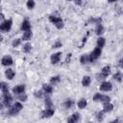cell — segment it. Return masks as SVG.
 <instances>
[{
  "instance_id": "44dd1931",
  "label": "cell",
  "mask_w": 123,
  "mask_h": 123,
  "mask_svg": "<svg viewBox=\"0 0 123 123\" xmlns=\"http://www.w3.org/2000/svg\"><path fill=\"white\" fill-rule=\"evenodd\" d=\"M86 105H87V101H86V98H81L79 100V102H78V108L81 109V110L85 109L86 107Z\"/></svg>"
},
{
  "instance_id": "f35d334b",
  "label": "cell",
  "mask_w": 123,
  "mask_h": 123,
  "mask_svg": "<svg viewBox=\"0 0 123 123\" xmlns=\"http://www.w3.org/2000/svg\"><path fill=\"white\" fill-rule=\"evenodd\" d=\"M74 2H75V4L78 5V6H81V5H82V0H74Z\"/></svg>"
},
{
  "instance_id": "7a4b0ae2",
  "label": "cell",
  "mask_w": 123,
  "mask_h": 123,
  "mask_svg": "<svg viewBox=\"0 0 123 123\" xmlns=\"http://www.w3.org/2000/svg\"><path fill=\"white\" fill-rule=\"evenodd\" d=\"M9 111L8 113L10 115H16L19 111H21V110L23 109V105L20 103V102H15L12 106H10L9 107Z\"/></svg>"
},
{
  "instance_id": "9a60e30c",
  "label": "cell",
  "mask_w": 123,
  "mask_h": 123,
  "mask_svg": "<svg viewBox=\"0 0 123 123\" xmlns=\"http://www.w3.org/2000/svg\"><path fill=\"white\" fill-rule=\"evenodd\" d=\"M42 90L45 92V94H51L53 92V86L52 85H49V84H43Z\"/></svg>"
},
{
  "instance_id": "b9f144b4",
  "label": "cell",
  "mask_w": 123,
  "mask_h": 123,
  "mask_svg": "<svg viewBox=\"0 0 123 123\" xmlns=\"http://www.w3.org/2000/svg\"><path fill=\"white\" fill-rule=\"evenodd\" d=\"M0 18H1V19L4 18V14H3V13H0Z\"/></svg>"
},
{
  "instance_id": "4fadbf2b",
  "label": "cell",
  "mask_w": 123,
  "mask_h": 123,
  "mask_svg": "<svg viewBox=\"0 0 123 123\" xmlns=\"http://www.w3.org/2000/svg\"><path fill=\"white\" fill-rule=\"evenodd\" d=\"M20 29L21 31H28V30H31V23L28 19H24L21 23V26H20Z\"/></svg>"
},
{
  "instance_id": "603a6c76",
  "label": "cell",
  "mask_w": 123,
  "mask_h": 123,
  "mask_svg": "<svg viewBox=\"0 0 123 123\" xmlns=\"http://www.w3.org/2000/svg\"><path fill=\"white\" fill-rule=\"evenodd\" d=\"M73 104H74V101H73L72 99H66V100L63 102L62 106H63L65 109H70V108H72Z\"/></svg>"
},
{
  "instance_id": "4316f807",
  "label": "cell",
  "mask_w": 123,
  "mask_h": 123,
  "mask_svg": "<svg viewBox=\"0 0 123 123\" xmlns=\"http://www.w3.org/2000/svg\"><path fill=\"white\" fill-rule=\"evenodd\" d=\"M102 22V18L101 17H90L87 20V23H94V24H98Z\"/></svg>"
},
{
  "instance_id": "d6986e66",
  "label": "cell",
  "mask_w": 123,
  "mask_h": 123,
  "mask_svg": "<svg viewBox=\"0 0 123 123\" xmlns=\"http://www.w3.org/2000/svg\"><path fill=\"white\" fill-rule=\"evenodd\" d=\"M33 37V33L31 30H28V31H25L23 33V36H22V39L23 40H30Z\"/></svg>"
},
{
  "instance_id": "ac0fdd59",
  "label": "cell",
  "mask_w": 123,
  "mask_h": 123,
  "mask_svg": "<svg viewBox=\"0 0 123 123\" xmlns=\"http://www.w3.org/2000/svg\"><path fill=\"white\" fill-rule=\"evenodd\" d=\"M95 34L97 35V36H101L103 33H104V27H103V25H102V23H98V24H96V27H95Z\"/></svg>"
},
{
  "instance_id": "7bdbcfd3",
  "label": "cell",
  "mask_w": 123,
  "mask_h": 123,
  "mask_svg": "<svg viewBox=\"0 0 123 123\" xmlns=\"http://www.w3.org/2000/svg\"><path fill=\"white\" fill-rule=\"evenodd\" d=\"M110 3H112V2H115V1H117V0H108Z\"/></svg>"
},
{
  "instance_id": "d4e9b609",
  "label": "cell",
  "mask_w": 123,
  "mask_h": 123,
  "mask_svg": "<svg viewBox=\"0 0 123 123\" xmlns=\"http://www.w3.org/2000/svg\"><path fill=\"white\" fill-rule=\"evenodd\" d=\"M80 62L82 63V64H86V63H88L89 62V57H88V55H82L81 56V58H80Z\"/></svg>"
},
{
  "instance_id": "d590c367",
  "label": "cell",
  "mask_w": 123,
  "mask_h": 123,
  "mask_svg": "<svg viewBox=\"0 0 123 123\" xmlns=\"http://www.w3.org/2000/svg\"><path fill=\"white\" fill-rule=\"evenodd\" d=\"M62 45V43L60 41V40H58V41H56L54 44H53V48H59V47H61Z\"/></svg>"
},
{
  "instance_id": "f6af8a7d",
  "label": "cell",
  "mask_w": 123,
  "mask_h": 123,
  "mask_svg": "<svg viewBox=\"0 0 123 123\" xmlns=\"http://www.w3.org/2000/svg\"><path fill=\"white\" fill-rule=\"evenodd\" d=\"M67 1H71V0H67Z\"/></svg>"
},
{
  "instance_id": "f1b7e54d",
  "label": "cell",
  "mask_w": 123,
  "mask_h": 123,
  "mask_svg": "<svg viewBox=\"0 0 123 123\" xmlns=\"http://www.w3.org/2000/svg\"><path fill=\"white\" fill-rule=\"evenodd\" d=\"M44 104H45L46 108H53V103H52V100H51V98L49 96H45Z\"/></svg>"
},
{
  "instance_id": "e575fe53",
  "label": "cell",
  "mask_w": 123,
  "mask_h": 123,
  "mask_svg": "<svg viewBox=\"0 0 123 123\" xmlns=\"http://www.w3.org/2000/svg\"><path fill=\"white\" fill-rule=\"evenodd\" d=\"M43 95V90H36L34 92V96L36 98H41Z\"/></svg>"
},
{
  "instance_id": "484cf974",
  "label": "cell",
  "mask_w": 123,
  "mask_h": 123,
  "mask_svg": "<svg viewBox=\"0 0 123 123\" xmlns=\"http://www.w3.org/2000/svg\"><path fill=\"white\" fill-rule=\"evenodd\" d=\"M0 89L2 90L3 93L8 92L9 91V86L6 82H0Z\"/></svg>"
},
{
  "instance_id": "60d3db41",
  "label": "cell",
  "mask_w": 123,
  "mask_h": 123,
  "mask_svg": "<svg viewBox=\"0 0 123 123\" xmlns=\"http://www.w3.org/2000/svg\"><path fill=\"white\" fill-rule=\"evenodd\" d=\"M119 66H120V67H122V60H120V61H119Z\"/></svg>"
},
{
  "instance_id": "83f0119b",
  "label": "cell",
  "mask_w": 123,
  "mask_h": 123,
  "mask_svg": "<svg viewBox=\"0 0 123 123\" xmlns=\"http://www.w3.org/2000/svg\"><path fill=\"white\" fill-rule=\"evenodd\" d=\"M112 78H113V79H114L116 82L121 83V82H122V73H121L120 71H117L115 74H113Z\"/></svg>"
},
{
  "instance_id": "836d02e7",
  "label": "cell",
  "mask_w": 123,
  "mask_h": 123,
  "mask_svg": "<svg viewBox=\"0 0 123 123\" xmlns=\"http://www.w3.org/2000/svg\"><path fill=\"white\" fill-rule=\"evenodd\" d=\"M20 43H21V38H14L12 42V46L15 48V47H18L20 45Z\"/></svg>"
},
{
  "instance_id": "8fae6325",
  "label": "cell",
  "mask_w": 123,
  "mask_h": 123,
  "mask_svg": "<svg viewBox=\"0 0 123 123\" xmlns=\"http://www.w3.org/2000/svg\"><path fill=\"white\" fill-rule=\"evenodd\" d=\"M61 56H62V52H57V53L53 54V55L51 56V58H50L51 63H53V64L58 63V62H60V60H61Z\"/></svg>"
},
{
  "instance_id": "52a82bcc",
  "label": "cell",
  "mask_w": 123,
  "mask_h": 123,
  "mask_svg": "<svg viewBox=\"0 0 123 123\" xmlns=\"http://www.w3.org/2000/svg\"><path fill=\"white\" fill-rule=\"evenodd\" d=\"M100 90L101 91H111L112 89V85L111 82H107V81H104L101 83L100 85Z\"/></svg>"
},
{
  "instance_id": "ab89813d",
  "label": "cell",
  "mask_w": 123,
  "mask_h": 123,
  "mask_svg": "<svg viewBox=\"0 0 123 123\" xmlns=\"http://www.w3.org/2000/svg\"><path fill=\"white\" fill-rule=\"evenodd\" d=\"M3 106H4V104H3L2 102H0V111L3 109Z\"/></svg>"
},
{
  "instance_id": "d6a6232c",
  "label": "cell",
  "mask_w": 123,
  "mask_h": 123,
  "mask_svg": "<svg viewBox=\"0 0 123 123\" xmlns=\"http://www.w3.org/2000/svg\"><path fill=\"white\" fill-rule=\"evenodd\" d=\"M104 111H98V112H96V119L98 120V121H103V119H104Z\"/></svg>"
},
{
  "instance_id": "1f68e13d",
  "label": "cell",
  "mask_w": 123,
  "mask_h": 123,
  "mask_svg": "<svg viewBox=\"0 0 123 123\" xmlns=\"http://www.w3.org/2000/svg\"><path fill=\"white\" fill-rule=\"evenodd\" d=\"M35 5H36L35 0H28L27 3H26V7H27L29 10H33V9L35 8Z\"/></svg>"
},
{
  "instance_id": "9c48e42d",
  "label": "cell",
  "mask_w": 123,
  "mask_h": 123,
  "mask_svg": "<svg viewBox=\"0 0 123 123\" xmlns=\"http://www.w3.org/2000/svg\"><path fill=\"white\" fill-rule=\"evenodd\" d=\"M54 112H55V110L53 108H46L44 111H42L41 117L42 118H49L52 115H54Z\"/></svg>"
},
{
  "instance_id": "30bf717a",
  "label": "cell",
  "mask_w": 123,
  "mask_h": 123,
  "mask_svg": "<svg viewBox=\"0 0 123 123\" xmlns=\"http://www.w3.org/2000/svg\"><path fill=\"white\" fill-rule=\"evenodd\" d=\"M25 85H17V86H13L12 87V92L14 93V94H16V95H18V94H20V93H23V92H25Z\"/></svg>"
},
{
  "instance_id": "5b68a950",
  "label": "cell",
  "mask_w": 123,
  "mask_h": 123,
  "mask_svg": "<svg viewBox=\"0 0 123 123\" xmlns=\"http://www.w3.org/2000/svg\"><path fill=\"white\" fill-rule=\"evenodd\" d=\"M93 101L94 102H111V97L108 96V95H104V94H101L99 92L95 93L93 95Z\"/></svg>"
},
{
  "instance_id": "277c9868",
  "label": "cell",
  "mask_w": 123,
  "mask_h": 123,
  "mask_svg": "<svg viewBox=\"0 0 123 123\" xmlns=\"http://www.w3.org/2000/svg\"><path fill=\"white\" fill-rule=\"evenodd\" d=\"M101 54H102V48H100V47H95V48L91 51V53L88 55V57H89V62H95V61L101 56Z\"/></svg>"
},
{
  "instance_id": "e0dca14e",
  "label": "cell",
  "mask_w": 123,
  "mask_h": 123,
  "mask_svg": "<svg viewBox=\"0 0 123 123\" xmlns=\"http://www.w3.org/2000/svg\"><path fill=\"white\" fill-rule=\"evenodd\" d=\"M14 75H15V73H14V71H13L12 68L6 69V71H5V76H6V78H7L8 80H12L13 77H14Z\"/></svg>"
},
{
  "instance_id": "ee69618b",
  "label": "cell",
  "mask_w": 123,
  "mask_h": 123,
  "mask_svg": "<svg viewBox=\"0 0 123 123\" xmlns=\"http://www.w3.org/2000/svg\"><path fill=\"white\" fill-rule=\"evenodd\" d=\"M2 39H3V37L0 35V41H2Z\"/></svg>"
},
{
  "instance_id": "6da1fadb",
  "label": "cell",
  "mask_w": 123,
  "mask_h": 123,
  "mask_svg": "<svg viewBox=\"0 0 123 123\" xmlns=\"http://www.w3.org/2000/svg\"><path fill=\"white\" fill-rule=\"evenodd\" d=\"M49 21L54 24L56 26L57 29H62L63 26H64V23H63V20L60 17V16H57V15H54V14H51L49 15Z\"/></svg>"
},
{
  "instance_id": "7402d4cb",
  "label": "cell",
  "mask_w": 123,
  "mask_h": 123,
  "mask_svg": "<svg viewBox=\"0 0 123 123\" xmlns=\"http://www.w3.org/2000/svg\"><path fill=\"white\" fill-rule=\"evenodd\" d=\"M96 43H97V47L103 48V47L105 46V43H106V39H105V37H99L97 38Z\"/></svg>"
},
{
  "instance_id": "bcb514c9",
  "label": "cell",
  "mask_w": 123,
  "mask_h": 123,
  "mask_svg": "<svg viewBox=\"0 0 123 123\" xmlns=\"http://www.w3.org/2000/svg\"><path fill=\"white\" fill-rule=\"evenodd\" d=\"M0 2H1V0H0Z\"/></svg>"
},
{
  "instance_id": "7c38bea8",
  "label": "cell",
  "mask_w": 123,
  "mask_h": 123,
  "mask_svg": "<svg viewBox=\"0 0 123 123\" xmlns=\"http://www.w3.org/2000/svg\"><path fill=\"white\" fill-rule=\"evenodd\" d=\"M80 119H81L80 113L79 112H74L70 117L67 118V122H69V123H75V122H78Z\"/></svg>"
},
{
  "instance_id": "cb8c5ba5",
  "label": "cell",
  "mask_w": 123,
  "mask_h": 123,
  "mask_svg": "<svg viewBox=\"0 0 123 123\" xmlns=\"http://www.w3.org/2000/svg\"><path fill=\"white\" fill-rule=\"evenodd\" d=\"M61 82V76L60 75H56V76H53L51 79H50V84L51 85H57Z\"/></svg>"
},
{
  "instance_id": "8d00e7d4",
  "label": "cell",
  "mask_w": 123,
  "mask_h": 123,
  "mask_svg": "<svg viewBox=\"0 0 123 123\" xmlns=\"http://www.w3.org/2000/svg\"><path fill=\"white\" fill-rule=\"evenodd\" d=\"M88 35H89V33L87 32V33H86V37L83 38V40H82V44H81V46H80V47H83V46H84V43H86V38H87Z\"/></svg>"
},
{
  "instance_id": "5bb4252c",
  "label": "cell",
  "mask_w": 123,
  "mask_h": 123,
  "mask_svg": "<svg viewBox=\"0 0 123 123\" xmlns=\"http://www.w3.org/2000/svg\"><path fill=\"white\" fill-rule=\"evenodd\" d=\"M113 110V105L111 102H104L103 103V111L104 112H111Z\"/></svg>"
},
{
  "instance_id": "8992f818",
  "label": "cell",
  "mask_w": 123,
  "mask_h": 123,
  "mask_svg": "<svg viewBox=\"0 0 123 123\" xmlns=\"http://www.w3.org/2000/svg\"><path fill=\"white\" fill-rule=\"evenodd\" d=\"M12 102V96L10 94V92L8 91V92L3 93V95H2V103L4 104V106L9 108L11 106Z\"/></svg>"
},
{
  "instance_id": "4dcf8cb0",
  "label": "cell",
  "mask_w": 123,
  "mask_h": 123,
  "mask_svg": "<svg viewBox=\"0 0 123 123\" xmlns=\"http://www.w3.org/2000/svg\"><path fill=\"white\" fill-rule=\"evenodd\" d=\"M16 97H17V100H19L20 102H25V101H27V95L25 94V92L18 94Z\"/></svg>"
},
{
  "instance_id": "f546056e",
  "label": "cell",
  "mask_w": 123,
  "mask_h": 123,
  "mask_svg": "<svg viewBox=\"0 0 123 123\" xmlns=\"http://www.w3.org/2000/svg\"><path fill=\"white\" fill-rule=\"evenodd\" d=\"M22 50H23V52H24V53H29V52L32 50V45H31V43H29V42L25 43V44L23 45Z\"/></svg>"
},
{
  "instance_id": "ffe728a7",
  "label": "cell",
  "mask_w": 123,
  "mask_h": 123,
  "mask_svg": "<svg viewBox=\"0 0 123 123\" xmlns=\"http://www.w3.org/2000/svg\"><path fill=\"white\" fill-rule=\"evenodd\" d=\"M91 83V78L89 76H84L82 79V86H88Z\"/></svg>"
},
{
  "instance_id": "3957f363",
  "label": "cell",
  "mask_w": 123,
  "mask_h": 123,
  "mask_svg": "<svg viewBox=\"0 0 123 123\" xmlns=\"http://www.w3.org/2000/svg\"><path fill=\"white\" fill-rule=\"evenodd\" d=\"M12 26V19L9 18V19H5L3 20L2 23H0V32L2 33H8Z\"/></svg>"
},
{
  "instance_id": "ba28073f",
  "label": "cell",
  "mask_w": 123,
  "mask_h": 123,
  "mask_svg": "<svg viewBox=\"0 0 123 123\" xmlns=\"http://www.w3.org/2000/svg\"><path fill=\"white\" fill-rule=\"evenodd\" d=\"M1 63H2V65H4V66H11V65L13 63V60H12V58L11 56L6 55V56H4V57L2 58Z\"/></svg>"
},
{
  "instance_id": "2e32d148",
  "label": "cell",
  "mask_w": 123,
  "mask_h": 123,
  "mask_svg": "<svg viewBox=\"0 0 123 123\" xmlns=\"http://www.w3.org/2000/svg\"><path fill=\"white\" fill-rule=\"evenodd\" d=\"M111 66H110V65H105V66L102 68V70H101V74H102L104 77H106V78L111 74Z\"/></svg>"
},
{
  "instance_id": "74e56055",
  "label": "cell",
  "mask_w": 123,
  "mask_h": 123,
  "mask_svg": "<svg viewBox=\"0 0 123 123\" xmlns=\"http://www.w3.org/2000/svg\"><path fill=\"white\" fill-rule=\"evenodd\" d=\"M70 58H71V54L69 53V54H67V56H66V59H65V62H69V61H70Z\"/></svg>"
}]
</instances>
